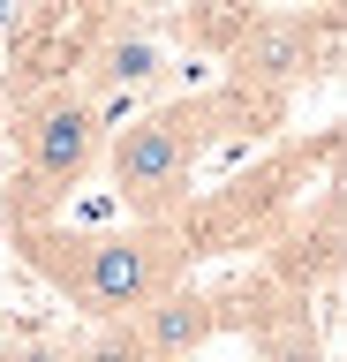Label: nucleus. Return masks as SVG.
Returning <instances> with one entry per match:
<instances>
[{
  "label": "nucleus",
  "mask_w": 347,
  "mask_h": 362,
  "mask_svg": "<svg viewBox=\"0 0 347 362\" xmlns=\"http://www.w3.org/2000/svg\"><path fill=\"white\" fill-rule=\"evenodd\" d=\"M16 249L30 272H46L76 310L91 317H136L143 302H159L166 287H182L189 264L204 257L189 234V211L174 219H136L121 234H61V226H16Z\"/></svg>",
  "instance_id": "obj_1"
},
{
  "label": "nucleus",
  "mask_w": 347,
  "mask_h": 362,
  "mask_svg": "<svg viewBox=\"0 0 347 362\" xmlns=\"http://www.w3.org/2000/svg\"><path fill=\"white\" fill-rule=\"evenodd\" d=\"M211 129H219V106L211 98H182V106H151L136 113L129 129H106V181L114 197L136 211V219H174L189 211V189H196V158L211 151Z\"/></svg>",
  "instance_id": "obj_2"
},
{
  "label": "nucleus",
  "mask_w": 347,
  "mask_h": 362,
  "mask_svg": "<svg viewBox=\"0 0 347 362\" xmlns=\"http://www.w3.org/2000/svg\"><path fill=\"white\" fill-rule=\"evenodd\" d=\"M16 151H23V189L38 204H61L69 189L98 174V151H106V113L83 98V90H46L38 106H23L16 121Z\"/></svg>",
  "instance_id": "obj_3"
},
{
  "label": "nucleus",
  "mask_w": 347,
  "mask_h": 362,
  "mask_svg": "<svg viewBox=\"0 0 347 362\" xmlns=\"http://www.w3.org/2000/svg\"><path fill=\"white\" fill-rule=\"evenodd\" d=\"M234 83L242 90H279V83H302V76H317V30L302 8H264L249 16V30L234 38Z\"/></svg>",
  "instance_id": "obj_4"
},
{
  "label": "nucleus",
  "mask_w": 347,
  "mask_h": 362,
  "mask_svg": "<svg viewBox=\"0 0 347 362\" xmlns=\"http://www.w3.org/2000/svg\"><path fill=\"white\" fill-rule=\"evenodd\" d=\"M129 325H136V339L151 347V362H196L211 339L234 325V294H211V287H166L159 302H143Z\"/></svg>",
  "instance_id": "obj_5"
},
{
  "label": "nucleus",
  "mask_w": 347,
  "mask_h": 362,
  "mask_svg": "<svg viewBox=\"0 0 347 362\" xmlns=\"http://www.w3.org/2000/svg\"><path fill=\"white\" fill-rule=\"evenodd\" d=\"M83 68H91V90H83V98L106 113V106H121V98H143V90L166 83V45L151 38V30H106Z\"/></svg>",
  "instance_id": "obj_6"
},
{
  "label": "nucleus",
  "mask_w": 347,
  "mask_h": 362,
  "mask_svg": "<svg viewBox=\"0 0 347 362\" xmlns=\"http://www.w3.org/2000/svg\"><path fill=\"white\" fill-rule=\"evenodd\" d=\"M242 325L257 332V362H332L310 294H279V310H242Z\"/></svg>",
  "instance_id": "obj_7"
},
{
  "label": "nucleus",
  "mask_w": 347,
  "mask_h": 362,
  "mask_svg": "<svg viewBox=\"0 0 347 362\" xmlns=\"http://www.w3.org/2000/svg\"><path fill=\"white\" fill-rule=\"evenodd\" d=\"M69 362H151V347L136 339L129 317H98L83 325V339H69Z\"/></svg>",
  "instance_id": "obj_8"
},
{
  "label": "nucleus",
  "mask_w": 347,
  "mask_h": 362,
  "mask_svg": "<svg viewBox=\"0 0 347 362\" xmlns=\"http://www.w3.org/2000/svg\"><path fill=\"white\" fill-rule=\"evenodd\" d=\"M249 0H196V16H189V45H204V53H234V38L249 30Z\"/></svg>",
  "instance_id": "obj_9"
},
{
  "label": "nucleus",
  "mask_w": 347,
  "mask_h": 362,
  "mask_svg": "<svg viewBox=\"0 0 347 362\" xmlns=\"http://www.w3.org/2000/svg\"><path fill=\"white\" fill-rule=\"evenodd\" d=\"M0 362H69V339L61 332H8V355Z\"/></svg>",
  "instance_id": "obj_10"
},
{
  "label": "nucleus",
  "mask_w": 347,
  "mask_h": 362,
  "mask_svg": "<svg viewBox=\"0 0 347 362\" xmlns=\"http://www.w3.org/2000/svg\"><path fill=\"white\" fill-rule=\"evenodd\" d=\"M0 355H8V317H0Z\"/></svg>",
  "instance_id": "obj_11"
}]
</instances>
